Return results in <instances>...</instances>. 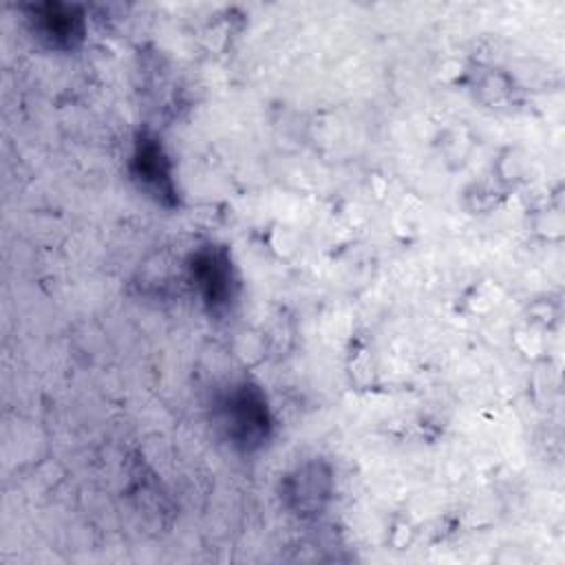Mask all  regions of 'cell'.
Returning <instances> with one entry per match:
<instances>
[{"instance_id":"obj_1","label":"cell","mask_w":565,"mask_h":565,"mask_svg":"<svg viewBox=\"0 0 565 565\" xmlns=\"http://www.w3.org/2000/svg\"><path fill=\"white\" fill-rule=\"evenodd\" d=\"M221 424L230 441L241 450H254L269 437L271 419L267 399L258 386L241 384L223 399Z\"/></svg>"},{"instance_id":"obj_3","label":"cell","mask_w":565,"mask_h":565,"mask_svg":"<svg viewBox=\"0 0 565 565\" xmlns=\"http://www.w3.org/2000/svg\"><path fill=\"white\" fill-rule=\"evenodd\" d=\"M130 172L132 179L143 188L150 196H154L161 203L174 201V183H172V170L170 161L154 139L141 137L135 146L132 159H130Z\"/></svg>"},{"instance_id":"obj_2","label":"cell","mask_w":565,"mask_h":565,"mask_svg":"<svg viewBox=\"0 0 565 565\" xmlns=\"http://www.w3.org/2000/svg\"><path fill=\"white\" fill-rule=\"evenodd\" d=\"M192 278L212 311L225 309L236 294V278L232 263L223 249H203L192 263Z\"/></svg>"},{"instance_id":"obj_4","label":"cell","mask_w":565,"mask_h":565,"mask_svg":"<svg viewBox=\"0 0 565 565\" xmlns=\"http://www.w3.org/2000/svg\"><path fill=\"white\" fill-rule=\"evenodd\" d=\"M33 31L55 49H73L84 35V20L75 7L40 4L33 9Z\"/></svg>"},{"instance_id":"obj_5","label":"cell","mask_w":565,"mask_h":565,"mask_svg":"<svg viewBox=\"0 0 565 565\" xmlns=\"http://www.w3.org/2000/svg\"><path fill=\"white\" fill-rule=\"evenodd\" d=\"M329 494V475L320 472L316 466H307L298 470L296 477L289 479L287 497L291 505L300 512H316L322 505V499Z\"/></svg>"}]
</instances>
